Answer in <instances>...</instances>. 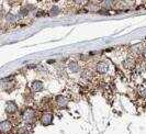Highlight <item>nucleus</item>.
<instances>
[{"instance_id":"7","label":"nucleus","mask_w":146,"mask_h":134,"mask_svg":"<svg viewBox=\"0 0 146 134\" xmlns=\"http://www.w3.org/2000/svg\"><path fill=\"white\" fill-rule=\"evenodd\" d=\"M68 69L70 70V73L77 74V73L80 72V66H79V64H78L76 60H70V62L68 63Z\"/></svg>"},{"instance_id":"10","label":"nucleus","mask_w":146,"mask_h":134,"mask_svg":"<svg viewBox=\"0 0 146 134\" xmlns=\"http://www.w3.org/2000/svg\"><path fill=\"white\" fill-rule=\"evenodd\" d=\"M18 20V17L17 15H13V13H11V12H9L6 15V21L9 23H15V21Z\"/></svg>"},{"instance_id":"15","label":"nucleus","mask_w":146,"mask_h":134,"mask_svg":"<svg viewBox=\"0 0 146 134\" xmlns=\"http://www.w3.org/2000/svg\"><path fill=\"white\" fill-rule=\"evenodd\" d=\"M47 62H48V64H54V63H55V60H47Z\"/></svg>"},{"instance_id":"2","label":"nucleus","mask_w":146,"mask_h":134,"mask_svg":"<svg viewBox=\"0 0 146 134\" xmlns=\"http://www.w3.org/2000/svg\"><path fill=\"white\" fill-rule=\"evenodd\" d=\"M110 64L108 60H100L96 65V72L99 74H106L109 70Z\"/></svg>"},{"instance_id":"8","label":"nucleus","mask_w":146,"mask_h":134,"mask_svg":"<svg viewBox=\"0 0 146 134\" xmlns=\"http://www.w3.org/2000/svg\"><path fill=\"white\" fill-rule=\"evenodd\" d=\"M55 101H56V103H57V105H58V107H60V108H65L69 100H68V98H66L65 96L59 95V96H57V97H56Z\"/></svg>"},{"instance_id":"1","label":"nucleus","mask_w":146,"mask_h":134,"mask_svg":"<svg viewBox=\"0 0 146 134\" xmlns=\"http://www.w3.org/2000/svg\"><path fill=\"white\" fill-rule=\"evenodd\" d=\"M35 117H36L35 111L32 108L25 109V111L23 112V114H22V119H23L25 124H32L34 122V120H35Z\"/></svg>"},{"instance_id":"13","label":"nucleus","mask_w":146,"mask_h":134,"mask_svg":"<svg viewBox=\"0 0 146 134\" xmlns=\"http://www.w3.org/2000/svg\"><path fill=\"white\" fill-rule=\"evenodd\" d=\"M113 5H114L113 1H104V2H102L103 8H106V9H109V8H111Z\"/></svg>"},{"instance_id":"9","label":"nucleus","mask_w":146,"mask_h":134,"mask_svg":"<svg viewBox=\"0 0 146 134\" xmlns=\"http://www.w3.org/2000/svg\"><path fill=\"white\" fill-rule=\"evenodd\" d=\"M80 76L82 79H85V80H91L92 79V72L90 70V69H84V70H81L80 72Z\"/></svg>"},{"instance_id":"5","label":"nucleus","mask_w":146,"mask_h":134,"mask_svg":"<svg viewBox=\"0 0 146 134\" xmlns=\"http://www.w3.org/2000/svg\"><path fill=\"white\" fill-rule=\"evenodd\" d=\"M11 127H12L11 122H10L9 120H5V121H2L1 124H0V131L3 134L9 133V132L11 131Z\"/></svg>"},{"instance_id":"3","label":"nucleus","mask_w":146,"mask_h":134,"mask_svg":"<svg viewBox=\"0 0 146 134\" xmlns=\"http://www.w3.org/2000/svg\"><path fill=\"white\" fill-rule=\"evenodd\" d=\"M5 110L8 114H15L18 111V105L15 101H7L6 102V107H5Z\"/></svg>"},{"instance_id":"14","label":"nucleus","mask_w":146,"mask_h":134,"mask_svg":"<svg viewBox=\"0 0 146 134\" xmlns=\"http://www.w3.org/2000/svg\"><path fill=\"white\" fill-rule=\"evenodd\" d=\"M141 94H142V96H143V97L146 98V87L143 90H142V92H141Z\"/></svg>"},{"instance_id":"12","label":"nucleus","mask_w":146,"mask_h":134,"mask_svg":"<svg viewBox=\"0 0 146 134\" xmlns=\"http://www.w3.org/2000/svg\"><path fill=\"white\" fill-rule=\"evenodd\" d=\"M60 11H62V9L58 7H56V6H53V7L50 9V15H53V17H55V15H58L60 13Z\"/></svg>"},{"instance_id":"6","label":"nucleus","mask_w":146,"mask_h":134,"mask_svg":"<svg viewBox=\"0 0 146 134\" xmlns=\"http://www.w3.org/2000/svg\"><path fill=\"white\" fill-rule=\"evenodd\" d=\"M44 89V84L41 80H34L31 85V90L33 92H40Z\"/></svg>"},{"instance_id":"11","label":"nucleus","mask_w":146,"mask_h":134,"mask_svg":"<svg viewBox=\"0 0 146 134\" xmlns=\"http://www.w3.org/2000/svg\"><path fill=\"white\" fill-rule=\"evenodd\" d=\"M133 65H134V60H133V57H131V56H129V57L123 62V66H124L125 68H131V67H133Z\"/></svg>"},{"instance_id":"16","label":"nucleus","mask_w":146,"mask_h":134,"mask_svg":"<svg viewBox=\"0 0 146 134\" xmlns=\"http://www.w3.org/2000/svg\"><path fill=\"white\" fill-rule=\"evenodd\" d=\"M143 55H144V57L146 58V48H144V51H143Z\"/></svg>"},{"instance_id":"4","label":"nucleus","mask_w":146,"mask_h":134,"mask_svg":"<svg viewBox=\"0 0 146 134\" xmlns=\"http://www.w3.org/2000/svg\"><path fill=\"white\" fill-rule=\"evenodd\" d=\"M53 113L51 112H46V113H43L42 118H41V122L43 125H50L52 122H53Z\"/></svg>"}]
</instances>
